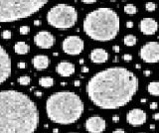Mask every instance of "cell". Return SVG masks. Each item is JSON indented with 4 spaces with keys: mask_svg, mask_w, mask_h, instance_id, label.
I'll return each instance as SVG.
<instances>
[{
    "mask_svg": "<svg viewBox=\"0 0 159 133\" xmlns=\"http://www.w3.org/2000/svg\"><path fill=\"white\" fill-rule=\"evenodd\" d=\"M88 68H86V67L82 68V73H88Z\"/></svg>",
    "mask_w": 159,
    "mask_h": 133,
    "instance_id": "d590c367",
    "label": "cell"
},
{
    "mask_svg": "<svg viewBox=\"0 0 159 133\" xmlns=\"http://www.w3.org/2000/svg\"><path fill=\"white\" fill-rule=\"evenodd\" d=\"M156 7H157V5L155 3H153V2H147L145 4V9L148 12H153L156 9Z\"/></svg>",
    "mask_w": 159,
    "mask_h": 133,
    "instance_id": "603a6c76",
    "label": "cell"
},
{
    "mask_svg": "<svg viewBox=\"0 0 159 133\" xmlns=\"http://www.w3.org/2000/svg\"><path fill=\"white\" fill-rule=\"evenodd\" d=\"M63 51L67 55L71 56H77L80 55L84 51L85 48V43L83 39L79 36H69L63 41L62 44Z\"/></svg>",
    "mask_w": 159,
    "mask_h": 133,
    "instance_id": "ba28073f",
    "label": "cell"
},
{
    "mask_svg": "<svg viewBox=\"0 0 159 133\" xmlns=\"http://www.w3.org/2000/svg\"><path fill=\"white\" fill-rule=\"evenodd\" d=\"M122 60L125 61V62H131L132 61V56L130 54H124L122 56Z\"/></svg>",
    "mask_w": 159,
    "mask_h": 133,
    "instance_id": "484cf974",
    "label": "cell"
},
{
    "mask_svg": "<svg viewBox=\"0 0 159 133\" xmlns=\"http://www.w3.org/2000/svg\"><path fill=\"white\" fill-rule=\"evenodd\" d=\"M85 127L88 133H102L106 128V122L100 116H91L86 120Z\"/></svg>",
    "mask_w": 159,
    "mask_h": 133,
    "instance_id": "30bf717a",
    "label": "cell"
},
{
    "mask_svg": "<svg viewBox=\"0 0 159 133\" xmlns=\"http://www.w3.org/2000/svg\"><path fill=\"white\" fill-rule=\"evenodd\" d=\"M34 42L41 49H49L55 44V37L48 31H40L34 37Z\"/></svg>",
    "mask_w": 159,
    "mask_h": 133,
    "instance_id": "7c38bea8",
    "label": "cell"
},
{
    "mask_svg": "<svg viewBox=\"0 0 159 133\" xmlns=\"http://www.w3.org/2000/svg\"><path fill=\"white\" fill-rule=\"evenodd\" d=\"M86 94L95 106L113 110L128 104L138 90V79L123 67L102 70L86 83Z\"/></svg>",
    "mask_w": 159,
    "mask_h": 133,
    "instance_id": "6da1fadb",
    "label": "cell"
},
{
    "mask_svg": "<svg viewBox=\"0 0 159 133\" xmlns=\"http://www.w3.org/2000/svg\"><path fill=\"white\" fill-rule=\"evenodd\" d=\"M12 62L10 56L2 46H0V85L8 80L12 71Z\"/></svg>",
    "mask_w": 159,
    "mask_h": 133,
    "instance_id": "9c48e42d",
    "label": "cell"
},
{
    "mask_svg": "<svg viewBox=\"0 0 159 133\" xmlns=\"http://www.w3.org/2000/svg\"><path fill=\"white\" fill-rule=\"evenodd\" d=\"M109 1H111V2H114V1H116V0H109Z\"/></svg>",
    "mask_w": 159,
    "mask_h": 133,
    "instance_id": "7bdbcfd3",
    "label": "cell"
},
{
    "mask_svg": "<svg viewBox=\"0 0 159 133\" xmlns=\"http://www.w3.org/2000/svg\"><path fill=\"white\" fill-rule=\"evenodd\" d=\"M113 52H115V53H119V51H120V49H119V46H113Z\"/></svg>",
    "mask_w": 159,
    "mask_h": 133,
    "instance_id": "1f68e13d",
    "label": "cell"
},
{
    "mask_svg": "<svg viewBox=\"0 0 159 133\" xmlns=\"http://www.w3.org/2000/svg\"><path fill=\"white\" fill-rule=\"evenodd\" d=\"M39 85L43 88H51L54 85V79L51 76H43L39 79Z\"/></svg>",
    "mask_w": 159,
    "mask_h": 133,
    "instance_id": "d6986e66",
    "label": "cell"
},
{
    "mask_svg": "<svg viewBox=\"0 0 159 133\" xmlns=\"http://www.w3.org/2000/svg\"><path fill=\"white\" fill-rule=\"evenodd\" d=\"M35 93H36V95H37V96H38V97L42 96V92H36Z\"/></svg>",
    "mask_w": 159,
    "mask_h": 133,
    "instance_id": "74e56055",
    "label": "cell"
},
{
    "mask_svg": "<svg viewBox=\"0 0 159 133\" xmlns=\"http://www.w3.org/2000/svg\"><path fill=\"white\" fill-rule=\"evenodd\" d=\"M83 28L91 39L99 42L113 40L120 28L118 14L111 8H97L86 16Z\"/></svg>",
    "mask_w": 159,
    "mask_h": 133,
    "instance_id": "277c9868",
    "label": "cell"
},
{
    "mask_svg": "<svg viewBox=\"0 0 159 133\" xmlns=\"http://www.w3.org/2000/svg\"><path fill=\"white\" fill-rule=\"evenodd\" d=\"M152 118H153L154 120H159V112L154 113L153 116H152Z\"/></svg>",
    "mask_w": 159,
    "mask_h": 133,
    "instance_id": "d6a6232c",
    "label": "cell"
},
{
    "mask_svg": "<svg viewBox=\"0 0 159 133\" xmlns=\"http://www.w3.org/2000/svg\"><path fill=\"white\" fill-rule=\"evenodd\" d=\"M40 23H41V22H40L39 20H38V21H35V25H36V26H39Z\"/></svg>",
    "mask_w": 159,
    "mask_h": 133,
    "instance_id": "f35d334b",
    "label": "cell"
},
{
    "mask_svg": "<svg viewBox=\"0 0 159 133\" xmlns=\"http://www.w3.org/2000/svg\"><path fill=\"white\" fill-rule=\"evenodd\" d=\"M143 74H144L145 76H149L151 74V72L149 71V70H145V71L143 72Z\"/></svg>",
    "mask_w": 159,
    "mask_h": 133,
    "instance_id": "836d02e7",
    "label": "cell"
},
{
    "mask_svg": "<svg viewBox=\"0 0 159 133\" xmlns=\"http://www.w3.org/2000/svg\"><path fill=\"white\" fill-rule=\"evenodd\" d=\"M149 107H150L151 110H155V109L158 108V103H157V102H154L153 101V102H151V103H150Z\"/></svg>",
    "mask_w": 159,
    "mask_h": 133,
    "instance_id": "4316f807",
    "label": "cell"
},
{
    "mask_svg": "<svg viewBox=\"0 0 159 133\" xmlns=\"http://www.w3.org/2000/svg\"><path fill=\"white\" fill-rule=\"evenodd\" d=\"M17 66L19 69H25V68H26V64H25L24 62H20V63H18Z\"/></svg>",
    "mask_w": 159,
    "mask_h": 133,
    "instance_id": "f1b7e54d",
    "label": "cell"
},
{
    "mask_svg": "<svg viewBox=\"0 0 159 133\" xmlns=\"http://www.w3.org/2000/svg\"><path fill=\"white\" fill-rule=\"evenodd\" d=\"M80 85H81V83H80V81H75V87H80Z\"/></svg>",
    "mask_w": 159,
    "mask_h": 133,
    "instance_id": "8d00e7d4",
    "label": "cell"
},
{
    "mask_svg": "<svg viewBox=\"0 0 159 133\" xmlns=\"http://www.w3.org/2000/svg\"><path fill=\"white\" fill-rule=\"evenodd\" d=\"M85 105L83 100L73 92H58L46 101L47 116L57 124H73L81 118Z\"/></svg>",
    "mask_w": 159,
    "mask_h": 133,
    "instance_id": "3957f363",
    "label": "cell"
},
{
    "mask_svg": "<svg viewBox=\"0 0 159 133\" xmlns=\"http://www.w3.org/2000/svg\"><path fill=\"white\" fill-rule=\"evenodd\" d=\"M11 37H12V33L9 30H4L2 32V38L5 39V40H9V39H11Z\"/></svg>",
    "mask_w": 159,
    "mask_h": 133,
    "instance_id": "cb8c5ba5",
    "label": "cell"
},
{
    "mask_svg": "<svg viewBox=\"0 0 159 133\" xmlns=\"http://www.w3.org/2000/svg\"><path fill=\"white\" fill-rule=\"evenodd\" d=\"M32 65H33V67L36 70L42 71V70H45L49 67V65H50V59H49V57L46 55L35 56L33 59H32Z\"/></svg>",
    "mask_w": 159,
    "mask_h": 133,
    "instance_id": "2e32d148",
    "label": "cell"
},
{
    "mask_svg": "<svg viewBox=\"0 0 159 133\" xmlns=\"http://www.w3.org/2000/svg\"><path fill=\"white\" fill-rule=\"evenodd\" d=\"M150 129H151V130H153V129H155V125H153V124H151V125H150Z\"/></svg>",
    "mask_w": 159,
    "mask_h": 133,
    "instance_id": "ab89813d",
    "label": "cell"
},
{
    "mask_svg": "<svg viewBox=\"0 0 159 133\" xmlns=\"http://www.w3.org/2000/svg\"><path fill=\"white\" fill-rule=\"evenodd\" d=\"M113 133H126L124 130L123 129H120V128H118V129H115V130H113Z\"/></svg>",
    "mask_w": 159,
    "mask_h": 133,
    "instance_id": "4dcf8cb0",
    "label": "cell"
},
{
    "mask_svg": "<svg viewBox=\"0 0 159 133\" xmlns=\"http://www.w3.org/2000/svg\"><path fill=\"white\" fill-rule=\"evenodd\" d=\"M123 44H124L125 46H127V47H132V46H134V45H136V43H137V38L134 36V35H132V34H128V35H126V36L123 38Z\"/></svg>",
    "mask_w": 159,
    "mask_h": 133,
    "instance_id": "ffe728a7",
    "label": "cell"
},
{
    "mask_svg": "<svg viewBox=\"0 0 159 133\" xmlns=\"http://www.w3.org/2000/svg\"><path fill=\"white\" fill-rule=\"evenodd\" d=\"M70 133H77V132H70Z\"/></svg>",
    "mask_w": 159,
    "mask_h": 133,
    "instance_id": "f6af8a7d",
    "label": "cell"
},
{
    "mask_svg": "<svg viewBox=\"0 0 159 133\" xmlns=\"http://www.w3.org/2000/svg\"><path fill=\"white\" fill-rule=\"evenodd\" d=\"M49 0H0V23L14 22L37 13Z\"/></svg>",
    "mask_w": 159,
    "mask_h": 133,
    "instance_id": "5b68a950",
    "label": "cell"
},
{
    "mask_svg": "<svg viewBox=\"0 0 159 133\" xmlns=\"http://www.w3.org/2000/svg\"><path fill=\"white\" fill-rule=\"evenodd\" d=\"M19 32L21 35H27L30 32V27L29 26H21Z\"/></svg>",
    "mask_w": 159,
    "mask_h": 133,
    "instance_id": "d4e9b609",
    "label": "cell"
},
{
    "mask_svg": "<svg viewBox=\"0 0 159 133\" xmlns=\"http://www.w3.org/2000/svg\"><path fill=\"white\" fill-rule=\"evenodd\" d=\"M124 12L128 15H134L137 13V8L133 4H126L124 6Z\"/></svg>",
    "mask_w": 159,
    "mask_h": 133,
    "instance_id": "44dd1931",
    "label": "cell"
},
{
    "mask_svg": "<svg viewBox=\"0 0 159 133\" xmlns=\"http://www.w3.org/2000/svg\"><path fill=\"white\" fill-rule=\"evenodd\" d=\"M109 53L102 48L93 49L90 54V59L95 64H104V63H106L107 60H109Z\"/></svg>",
    "mask_w": 159,
    "mask_h": 133,
    "instance_id": "5bb4252c",
    "label": "cell"
},
{
    "mask_svg": "<svg viewBox=\"0 0 159 133\" xmlns=\"http://www.w3.org/2000/svg\"><path fill=\"white\" fill-rule=\"evenodd\" d=\"M75 66L73 63L71 62H61L57 65L56 67V72L58 74H60L61 76H64V78H68V76H71L72 74L75 73Z\"/></svg>",
    "mask_w": 159,
    "mask_h": 133,
    "instance_id": "9a60e30c",
    "label": "cell"
},
{
    "mask_svg": "<svg viewBox=\"0 0 159 133\" xmlns=\"http://www.w3.org/2000/svg\"><path fill=\"white\" fill-rule=\"evenodd\" d=\"M147 115L145 111L139 108H133L126 114V121L131 126H141L146 122Z\"/></svg>",
    "mask_w": 159,
    "mask_h": 133,
    "instance_id": "8fae6325",
    "label": "cell"
},
{
    "mask_svg": "<svg viewBox=\"0 0 159 133\" xmlns=\"http://www.w3.org/2000/svg\"><path fill=\"white\" fill-rule=\"evenodd\" d=\"M53 132H54V133H57V132H59V130H58V129H54V130H53Z\"/></svg>",
    "mask_w": 159,
    "mask_h": 133,
    "instance_id": "b9f144b4",
    "label": "cell"
},
{
    "mask_svg": "<svg viewBox=\"0 0 159 133\" xmlns=\"http://www.w3.org/2000/svg\"><path fill=\"white\" fill-rule=\"evenodd\" d=\"M47 21L54 28L69 29L78 21V12L75 7L68 4H58L52 7L47 14Z\"/></svg>",
    "mask_w": 159,
    "mask_h": 133,
    "instance_id": "8992f818",
    "label": "cell"
},
{
    "mask_svg": "<svg viewBox=\"0 0 159 133\" xmlns=\"http://www.w3.org/2000/svg\"><path fill=\"white\" fill-rule=\"evenodd\" d=\"M146 90L149 94L153 96H159V81H151L146 87Z\"/></svg>",
    "mask_w": 159,
    "mask_h": 133,
    "instance_id": "ac0fdd59",
    "label": "cell"
},
{
    "mask_svg": "<svg viewBox=\"0 0 159 133\" xmlns=\"http://www.w3.org/2000/svg\"><path fill=\"white\" fill-rule=\"evenodd\" d=\"M139 30L143 35L151 36L158 31V23L156 20L150 17L143 18L139 22Z\"/></svg>",
    "mask_w": 159,
    "mask_h": 133,
    "instance_id": "4fadbf2b",
    "label": "cell"
},
{
    "mask_svg": "<svg viewBox=\"0 0 159 133\" xmlns=\"http://www.w3.org/2000/svg\"><path fill=\"white\" fill-rule=\"evenodd\" d=\"M37 104L25 93L0 92V133H35L39 125Z\"/></svg>",
    "mask_w": 159,
    "mask_h": 133,
    "instance_id": "7a4b0ae2",
    "label": "cell"
},
{
    "mask_svg": "<svg viewBox=\"0 0 159 133\" xmlns=\"http://www.w3.org/2000/svg\"><path fill=\"white\" fill-rule=\"evenodd\" d=\"M126 27H127V28H132L133 27V22H131V21H128V22H126Z\"/></svg>",
    "mask_w": 159,
    "mask_h": 133,
    "instance_id": "e575fe53",
    "label": "cell"
},
{
    "mask_svg": "<svg viewBox=\"0 0 159 133\" xmlns=\"http://www.w3.org/2000/svg\"><path fill=\"white\" fill-rule=\"evenodd\" d=\"M29 51H30V46L23 41L17 42L14 45V52L18 54V55H26V54L29 53Z\"/></svg>",
    "mask_w": 159,
    "mask_h": 133,
    "instance_id": "e0dca14e",
    "label": "cell"
},
{
    "mask_svg": "<svg viewBox=\"0 0 159 133\" xmlns=\"http://www.w3.org/2000/svg\"><path fill=\"white\" fill-rule=\"evenodd\" d=\"M18 83H19L21 85H28L30 83H31V79H30V76H20V78L18 79Z\"/></svg>",
    "mask_w": 159,
    "mask_h": 133,
    "instance_id": "7402d4cb",
    "label": "cell"
},
{
    "mask_svg": "<svg viewBox=\"0 0 159 133\" xmlns=\"http://www.w3.org/2000/svg\"><path fill=\"white\" fill-rule=\"evenodd\" d=\"M139 57L143 62L148 64H155L159 62V42H147L141 47Z\"/></svg>",
    "mask_w": 159,
    "mask_h": 133,
    "instance_id": "52a82bcc",
    "label": "cell"
},
{
    "mask_svg": "<svg viewBox=\"0 0 159 133\" xmlns=\"http://www.w3.org/2000/svg\"><path fill=\"white\" fill-rule=\"evenodd\" d=\"M97 0H82V2L85 4H93V3H95Z\"/></svg>",
    "mask_w": 159,
    "mask_h": 133,
    "instance_id": "83f0119b",
    "label": "cell"
},
{
    "mask_svg": "<svg viewBox=\"0 0 159 133\" xmlns=\"http://www.w3.org/2000/svg\"><path fill=\"white\" fill-rule=\"evenodd\" d=\"M138 133H145V132H138Z\"/></svg>",
    "mask_w": 159,
    "mask_h": 133,
    "instance_id": "ee69618b",
    "label": "cell"
},
{
    "mask_svg": "<svg viewBox=\"0 0 159 133\" xmlns=\"http://www.w3.org/2000/svg\"><path fill=\"white\" fill-rule=\"evenodd\" d=\"M113 123H118L119 122V116L118 115H113Z\"/></svg>",
    "mask_w": 159,
    "mask_h": 133,
    "instance_id": "f546056e",
    "label": "cell"
},
{
    "mask_svg": "<svg viewBox=\"0 0 159 133\" xmlns=\"http://www.w3.org/2000/svg\"><path fill=\"white\" fill-rule=\"evenodd\" d=\"M135 68H136V69H140V68H141V66H140L139 64H136V65H135Z\"/></svg>",
    "mask_w": 159,
    "mask_h": 133,
    "instance_id": "60d3db41",
    "label": "cell"
}]
</instances>
